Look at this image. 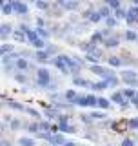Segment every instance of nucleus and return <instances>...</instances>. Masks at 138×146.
Returning <instances> with one entry per match:
<instances>
[{"label": "nucleus", "instance_id": "f257e3e1", "mask_svg": "<svg viewBox=\"0 0 138 146\" xmlns=\"http://www.w3.org/2000/svg\"><path fill=\"white\" fill-rule=\"evenodd\" d=\"M38 86L42 90H49V71L45 70V68H42V70H38Z\"/></svg>", "mask_w": 138, "mask_h": 146}, {"label": "nucleus", "instance_id": "f03ea898", "mask_svg": "<svg viewBox=\"0 0 138 146\" xmlns=\"http://www.w3.org/2000/svg\"><path fill=\"white\" fill-rule=\"evenodd\" d=\"M49 143H51L53 146H64V144H66V137H64L60 131H58V133H55V135L51 137V141H49Z\"/></svg>", "mask_w": 138, "mask_h": 146}, {"label": "nucleus", "instance_id": "7ed1b4c3", "mask_svg": "<svg viewBox=\"0 0 138 146\" xmlns=\"http://www.w3.org/2000/svg\"><path fill=\"white\" fill-rule=\"evenodd\" d=\"M109 86H111V82H109L107 79L100 80V82H95V84H91V88H93L95 91H102V90H107Z\"/></svg>", "mask_w": 138, "mask_h": 146}, {"label": "nucleus", "instance_id": "20e7f679", "mask_svg": "<svg viewBox=\"0 0 138 146\" xmlns=\"http://www.w3.org/2000/svg\"><path fill=\"white\" fill-rule=\"evenodd\" d=\"M55 66L58 68V70H60L64 75H66V73H69V68H67V62L64 60V57L62 58H57V60H55Z\"/></svg>", "mask_w": 138, "mask_h": 146}, {"label": "nucleus", "instance_id": "39448f33", "mask_svg": "<svg viewBox=\"0 0 138 146\" xmlns=\"http://www.w3.org/2000/svg\"><path fill=\"white\" fill-rule=\"evenodd\" d=\"M58 128H60V131L62 133H75V126H71L69 124V122H60V124H58Z\"/></svg>", "mask_w": 138, "mask_h": 146}, {"label": "nucleus", "instance_id": "423d86ee", "mask_svg": "<svg viewBox=\"0 0 138 146\" xmlns=\"http://www.w3.org/2000/svg\"><path fill=\"white\" fill-rule=\"evenodd\" d=\"M75 106H82V108H87V95H78V97L73 100Z\"/></svg>", "mask_w": 138, "mask_h": 146}, {"label": "nucleus", "instance_id": "0eeeda50", "mask_svg": "<svg viewBox=\"0 0 138 146\" xmlns=\"http://www.w3.org/2000/svg\"><path fill=\"white\" fill-rule=\"evenodd\" d=\"M18 144L20 146H36V141L31 139V137H20V139H18Z\"/></svg>", "mask_w": 138, "mask_h": 146}, {"label": "nucleus", "instance_id": "6e6552de", "mask_svg": "<svg viewBox=\"0 0 138 146\" xmlns=\"http://www.w3.org/2000/svg\"><path fill=\"white\" fill-rule=\"evenodd\" d=\"M122 79L127 82V84H131V80H136V73L135 71H124L122 73Z\"/></svg>", "mask_w": 138, "mask_h": 146}, {"label": "nucleus", "instance_id": "1a4fd4ad", "mask_svg": "<svg viewBox=\"0 0 138 146\" xmlns=\"http://www.w3.org/2000/svg\"><path fill=\"white\" fill-rule=\"evenodd\" d=\"M7 104H9V108H13V110H18V111H26V106L24 104H20V102H16V100H7Z\"/></svg>", "mask_w": 138, "mask_h": 146}, {"label": "nucleus", "instance_id": "9d476101", "mask_svg": "<svg viewBox=\"0 0 138 146\" xmlns=\"http://www.w3.org/2000/svg\"><path fill=\"white\" fill-rule=\"evenodd\" d=\"M98 106V97L96 95H87V108H95Z\"/></svg>", "mask_w": 138, "mask_h": 146}, {"label": "nucleus", "instance_id": "9b49d317", "mask_svg": "<svg viewBox=\"0 0 138 146\" xmlns=\"http://www.w3.org/2000/svg\"><path fill=\"white\" fill-rule=\"evenodd\" d=\"M27 130H29L31 133H38V131H42V126H40V122H31V124L27 126Z\"/></svg>", "mask_w": 138, "mask_h": 146}, {"label": "nucleus", "instance_id": "f8f14e48", "mask_svg": "<svg viewBox=\"0 0 138 146\" xmlns=\"http://www.w3.org/2000/svg\"><path fill=\"white\" fill-rule=\"evenodd\" d=\"M109 106H111V102H109L105 97H98V108L100 110H107Z\"/></svg>", "mask_w": 138, "mask_h": 146}, {"label": "nucleus", "instance_id": "ddd939ff", "mask_svg": "<svg viewBox=\"0 0 138 146\" xmlns=\"http://www.w3.org/2000/svg\"><path fill=\"white\" fill-rule=\"evenodd\" d=\"M122 93H124V97H126V99H133V97H135V95H136V90H133V88H127V90H122Z\"/></svg>", "mask_w": 138, "mask_h": 146}, {"label": "nucleus", "instance_id": "4468645a", "mask_svg": "<svg viewBox=\"0 0 138 146\" xmlns=\"http://www.w3.org/2000/svg\"><path fill=\"white\" fill-rule=\"evenodd\" d=\"M91 119H96V121H100V119H105V111L102 110V111H91L89 113Z\"/></svg>", "mask_w": 138, "mask_h": 146}, {"label": "nucleus", "instance_id": "2eb2a0df", "mask_svg": "<svg viewBox=\"0 0 138 146\" xmlns=\"http://www.w3.org/2000/svg\"><path fill=\"white\" fill-rule=\"evenodd\" d=\"M76 97H78V95L75 93V90H67V91H66V99H67L71 104H73V100H75Z\"/></svg>", "mask_w": 138, "mask_h": 146}, {"label": "nucleus", "instance_id": "dca6fc26", "mask_svg": "<svg viewBox=\"0 0 138 146\" xmlns=\"http://www.w3.org/2000/svg\"><path fill=\"white\" fill-rule=\"evenodd\" d=\"M73 84H75V86H89V82H87L85 79H80V77H75V79H73Z\"/></svg>", "mask_w": 138, "mask_h": 146}, {"label": "nucleus", "instance_id": "f3484780", "mask_svg": "<svg viewBox=\"0 0 138 146\" xmlns=\"http://www.w3.org/2000/svg\"><path fill=\"white\" fill-rule=\"evenodd\" d=\"M20 126H22V122H20V121H16V119H13V121L9 122V128H11L13 131H16V130H18Z\"/></svg>", "mask_w": 138, "mask_h": 146}, {"label": "nucleus", "instance_id": "a211bd4d", "mask_svg": "<svg viewBox=\"0 0 138 146\" xmlns=\"http://www.w3.org/2000/svg\"><path fill=\"white\" fill-rule=\"evenodd\" d=\"M127 126H129L131 130H138V119H129V122H127Z\"/></svg>", "mask_w": 138, "mask_h": 146}, {"label": "nucleus", "instance_id": "6ab92c4d", "mask_svg": "<svg viewBox=\"0 0 138 146\" xmlns=\"http://www.w3.org/2000/svg\"><path fill=\"white\" fill-rule=\"evenodd\" d=\"M109 64H111V66H120V58H118V57H111V58H109Z\"/></svg>", "mask_w": 138, "mask_h": 146}, {"label": "nucleus", "instance_id": "aec40b11", "mask_svg": "<svg viewBox=\"0 0 138 146\" xmlns=\"http://www.w3.org/2000/svg\"><path fill=\"white\" fill-rule=\"evenodd\" d=\"M40 126H42L44 131H51V124H49L47 121H42V122H40Z\"/></svg>", "mask_w": 138, "mask_h": 146}, {"label": "nucleus", "instance_id": "412c9836", "mask_svg": "<svg viewBox=\"0 0 138 146\" xmlns=\"http://www.w3.org/2000/svg\"><path fill=\"white\" fill-rule=\"evenodd\" d=\"M122 146H135V141L129 139V137H126V139L122 141Z\"/></svg>", "mask_w": 138, "mask_h": 146}, {"label": "nucleus", "instance_id": "4be33fe9", "mask_svg": "<svg viewBox=\"0 0 138 146\" xmlns=\"http://www.w3.org/2000/svg\"><path fill=\"white\" fill-rule=\"evenodd\" d=\"M26 111H27V113H29V115H31V117H40V113H38V111H36V110H35V108H27V110H26Z\"/></svg>", "mask_w": 138, "mask_h": 146}, {"label": "nucleus", "instance_id": "5701e85b", "mask_svg": "<svg viewBox=\"0 0 138 146\" xmlns=\"http://www.w3.org/2000/svg\"><path fill=\"white\" fill-rule=\"evenodd\" d=\"M36 57H38V60H40V62H44V60H47V53H42V51H40L38 55H36Z\"/></svg>", "mask_w": 138, "mask_h": 146}, {"label": "nucleus", "instance_id": "b1692460", "mask_svg": "<svg viewBox=\"0 0 138 146\" xmlns=\"http://www.w3.org/2000/svg\"><path fill=\"white\" fill-rule=\"evenodd\" d=\"M131 104H133V106H135V108L138 110V91H136V95H135V97L131 99Z\"/></svg>", "mask_w": 138, "mask_h": 146}, {"label": "nucleus", "instance_id": "393cba45", "mask_svg": "<svg viewBox=\"0 0 138 146\" xmlns=\"http://www.w3.org/2000/svg\"><path fill=\"white\" fill-rule=\"evenodd\" d=\"M16 66L20 68V70H26V68H27V62H26V60H18V62H16Z\"/></svg>", "mask_w": 138, "mask_h": 146}, {"label": "nucleus", "instance_id": "a878e982", "mask_svg": "<svg viewBox=\"0 0 138 146\" xmlns=\"http://www.w3.org/2000/svg\"><path fill=\"white\" fill-rule=\"evenodd\" d=\"M57 121H58V124H60V122H67V117H66V115H62V113H60V115L57 117Z\"/></svg>", "mask_w": 138, "mask_h": 146}, {"label": "nucleus", "instance_id": "bb28decb", "mask_svg": "<svg viewBox=\"0 0 138 146\" xmlns=\"http://www.w3.org/2000/svg\"><path fill=\"white\" fill-rule=\"evenodd\" d=\"M16 80H18V82H26L27 79H26L24 75H16Z\"/></svg>", "mask_w": 138, "mask_h": 146}, {"label": "nucleus", "instance_id": "cd10ccee", "mask_svg": "<svg viewBox=\"0 0 138 146\" xmlns=\"http://www.w3.org/2000/svg\"><path fill=\"white\" fill-rule=\"evenodd\" d=\"M64 146H78V144L75 143V141H66V144H64Z\"/></svg>", "mask_w": 138, "mask_h": 146}, {"label": "nucleus", "instance_id": "c85d7f7f", "mask_svg": "<svg viewBox=\"0 0 138 146\" xmlns=\"http://www.w3.org/2000/svg\"><path fill=\"white\" fill-rule=\"evenodd\" d=\"M2 146H9V143H6V141H4V143H2Z\"/></svg>", "mask_w": 138, "mask_h": 146}]
</instances>
